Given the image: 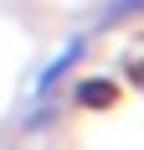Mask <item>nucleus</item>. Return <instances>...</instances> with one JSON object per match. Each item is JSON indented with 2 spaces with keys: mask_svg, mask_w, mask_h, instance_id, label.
<instances>
[{
  "mask_svg": "<svg viewBox=\"0 0 144 150\" xmlns=\"http://www.w3.org/2000/svg\"><path fill=\"white\" fill-rule=\"evenodd\" d=\"M139 5H144V0H108V11H103V16L113 21V16H129V11H139Z\"/></svg>",
  "mask_w": 144,
  "mask_h": 150,
  "instance_id": "f03ea898",
  "label": "nucleus"
},
{
  "mask_svg": "<svg viewBox=\"0 0 144 150\" xmlns=\"http://www.w3.org/2000/svg\"><path fill=\"white\" fill-rule=\"evenodd\" d=\"M113 98V83H82L77 88V104H108Z\"/></svg>",
  "mask_w": 144,
  "mask_h": 150,
  "instance_id": "f257e3e1",
  "label": "nucleus"
}]
</instances>
